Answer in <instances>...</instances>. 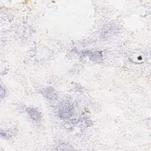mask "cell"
<instances>
[{
    "label": "cell",
    "mask_w": 151,
    "mask_h": 151,
    "mask_svg": "<svg viewBox=\"0 0 151 151\" xmlns=\"http://www.w3.org/2000/svg\"><path fill=\"white\" fill-rule=\"evenodd\" d=\"M88 55L89 57H90V58L91 60H93L94 61L100 60V58L101 57V55L99 51L90 52L88 54Z\"/></svg>",
    "instance_id": "obj_4"
},
{
    "label": "cell",
    "mask_w": 151,
    "mask_h": 151,
    "mask_svg": "<svg viewBox=\"0 0 151 151\" xmlns=\"http://www.w3.org/2000/svg\"><path fill=\"white\" fill-rule=\"evenodd\" d=\"M42 95L48 100L54 101L57 99V94L55 90L52 87H47L42 90Z\"/></svg>",
    "instance_id": "obj_2"
},
{
    "label": "cell",
    "mask_w": 151,
    "mask_h": 151,
    "mask_svg": "<svg viewBox=\"0 0 151 151\" xmlns=\"http://www.w3.org/2000/svg\"><path fill=\"white\" fill-rule=\"evenodd\" d=\"M27 110L28 115L33 120L37 121L41 118V114L36 109L33 107H29L28 108Z\"/></svg>",
    "instance_id": "obj_3"
},
{
    "label": "cell",
    "mask_w": 151,
    "mask_h": 151,
    "mask_svg": "<svg viewBox=\"0 0 151 151\" xmlns=\"http://www.w3.org/2000/svg\"><path fill=\"white\" fill-rule=\"evenodd\" d=\"M73 110V107L71 103L64 102L61 104L60 106L59 116L61 119H68L72 116Z\"/></svg>",
    "instance_id": "obj_1"
}]
</instances>
